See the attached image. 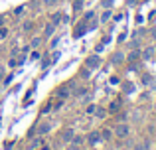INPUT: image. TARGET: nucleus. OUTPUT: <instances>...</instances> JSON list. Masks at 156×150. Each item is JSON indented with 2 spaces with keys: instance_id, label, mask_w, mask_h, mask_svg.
<instances>
[{
  "instance_id": "nucleus-29",
  "label": "nucleus",
  "mask_w": 156,
  "mask_h": 150,
  "mask_svg": "<svg viewBox=\"0 0 156 150\" xmlns=\"http://www.w3.org/2000/svg\"><path fill=\"white\" fill-rule=\"evenodd\" d=\"M61 18V14H53V24H57V20Z\"/></svg>"
},
{
  "instance_id": "nucleus-22",
  "label": "nucleus",
  "mask_w": 156,
  "mask_h": 150,
  "mask_svg": "<svg viewBox=\"0 0 156 150\" xmlns=\"http://www.w3.org/2000/svg\"><path fill=\"white\" fill-rule=\"evenodd\" d=\"M126 4H129V6H136L138 0H126Z\"/></svg>"
},
{
  "instance_id": "nucleus-13",
  "label": "nucleus",
  "mask_w": 156,
  "mask_h": 150,
  "mask_svg": "<svg viewBox=\"0 0 156 150\" xmlns=\"http://www.w3.org/2000/svg\"><path fill=\"white\" fill-rule=\"evenodd\" d=\"M40 44H42V38H34V40H32V44H30V47H34V50H36Z\"/></svg>"
},
{
  "instance_id": "nucleus-11",
  "label": "nucleus",
  "mask_w": 156,
  "mask_h": 150,
  "mask_svg": "<svg viewBox=\"0 0 156 150\" xmlns=\"http://www.w3.org/2000/svg\"><path fill=\"white\" fill-rule=\"evenodd\" d=\"M142 55H144V59H150V58L154 55V47H146V50H144V54H142Z\"/></svg>"
},
{
  "instance_id": "nucleus-1",
  "label": "nucleus",
  "mask_w": 156,
  "mask_h": 150,
  "mask_svg": "<svg viewBox=\"0 0 156 150\" xmlns=\"http://www.w3.org/2000/svg\"><path fill=\"white\" fill-rule=\"evenodd\" d=\"M85 65H87L89 69H97V67L101 65V58L99 55H89L87 61H85Z\"/></svg>"
},
{
  "instance_id": "nucleus-27",
  "label": "nucleus",
  "mask_w": 156,
  "mask_h": 150,
  "mask_svg": "<svg viewBox=\"0 0 156 150\" xmlns=\"http://www.w3.org/2000/svg\"><path fill=\"white\" fill-rule=\"evenodd\" d=\"M57 58H59V54H57V51H53V55H51V61H57Z\"/></svg>"
},
{
  "instance_id": "nucleus-19",
  "label": "nucleus",
  "mask_w": 156,
  "mask_h": 150,
  "mask_svg": "<svg viewBox=\"0 0 156 150\" xmlns=\"http://www.w3.org/2000/svg\"><path fill=\"white\" fill-rule=\"evenodd\" d=\"M40 142H42L40 138H34V140L30 142V148H36V146H40Z\"/></svg>"
},
{
  "instance_id": "nucleus-18",
  "label": "nucleus",
  "mask_w": 156,
  "mask_h": 150,
  "mask_svg": "<svg viewBox=\"0 0 156 150\" xmlns=\"http://www.w3.org/2000/svg\"><path fill=\"white\" fill-rule=\"evenodd\" d=\"M95 111H97L95 105H89V107H87V115H95Z\"/></svg>"
},
{
  "instance_id": "nucleus-7",
  "label": "nucleus",
  "mask_w": 156,
  "mask_h": 150,
  "mask_svg": "<svg viewBox=\"0 0 156 150\" xmlns=\"http://www.w3.org/2000/svg\"><path fill=\"white\" fill-rule=\"evenodd\" d=\"M53 30H55V24H48V26H46V32H44V34H46V38H50V36L53 34Z\"/></svg>"
},
{
  "instance_id": "nucleus-5",
  "label": "nucleus",
  "mask_w": 156,
  "mask_h": 150,
  "mask_svg": "<svg viewBox=\"0 0 156 150\" xmlns=\"http://www.w3.org/2000/svg\"><path fill=\"white\" fill-rule=\"evenodd\" d=\"M48 131H50V124H46V123H42V124H40V127L38 128H36V131L34 132H38V134H46V132Z\"/></svg>"
},
{
  "instance_id": "nucleus-33",
  "label": "nucleus",
  "mask_w": 156,
  "mask_h": 150,
  "mask_svg": "<svg viewBox=\"0 0 156 150\" xmlns=\"http://www.w3.org/2000/svg\"><path fill=\"white\" fill-rule=\"evenodd\" d=\"M42 150H51L50 146H48V144H46V146H42Z\"/></svg>"
},
{
  "instance_id": "nucleus-12",
  "label": "nucleus",
  "mask_w": 156,
  "mask_h": 150,
  "mask_svg": "<svg viewBox=\"0 0 156 150\" xmlns=\"http://www.w3.org/2000/svg\"><path fill=\"white\" fill-rule=\"evenodd\" d=\"M109 20H111V10H105L101 14V22H109Z\"/></svg>"
},
{
  "instance_id": "nucleus-3",
  "label": "nucleus",
  "mask_w": 156,
  "mask_h": 150,
  "mask_svg": "<svg viewBox=\"0 0 156 150\" xmlns=\"http://www.w3.org/2000/svg\"><path fill=\"white\" fill-rule=\"evenodd\" d=\"M89 28H87V22H81L79 26L75 28V32H73V36H75V38H81V36H85V32H87Z\"/></svg>"
},
{
  "instance_id": "nucleus-15",
  "label": "nucleus",
  "mask_w": 156,
  "mask_h": 150,
  "mask_svg": "<svg viewBox=\"0 0 156 150\" xmlns=\"http://www.w3.org/2000/svg\"><path fill=\"white\" fill-rule=\"evenodd\" d=\"M97 140H99V134H97V132H91V134H89V142H97Z\"/></svg>"
},
{
  "instance_id": "nucleus-26",
  "label": "nucleus",
  "mask_w": 156,
  "mask_h": 150,
  "mask_svg": "<svg viewBox=\"0 0 156 150\" xmlns=\"http://www.w3.org/2000/svg\"><path fill=\"white\" fill-rule=\"evenodd\" d=\"M32 59H34V61H36V59H40V51H34V54H32Z\"/></svg>"
},
{
  "instance_id": "nucleus-14",
  "label": "nucleus",
  "mask_w": 156,
  "mask_h": 150,
  "mask_svg": "<svg viewBox=\"0 0 156 150\" xmlns=\"http://www.w3.org/2000/svg\"><path fill=\"white\" fill-rule=\"evenodd\" d=\"M95 115L99 117V119H105V117H107V111H105V109H97V111H95Z\"/></svg>"
},
{
  "instance_id": "nucleus-25",
  "label": "nucleus",
  "mask_w": 156,
  "mask_h": 150,
  "mask_svg": "<svg viewBox=\"0 0 156 150\" xmlns=\"http://www.w3.org/2000/svg\"><path fill=\"white\" fill-rule=\"evenodd\" d=\"M142 81H144V83H150V81H152V77H150V75H144V77H142Z\"/></svg>"
},
{
  "instance_id": "nucleus-8",
  "label": "nucleus",
  "mask_w": 156,
  "mask_h": 150,
  "mask_svg": "<svg viewBox=\"0 0 156 150\" xmlns=\"http://www.w3.org/2000/svg\"><path fill=\"white\" fill-rule=\"evenodd\" d=\"M138 58H140V51H138V50H133V51L129 54V59H130V61H136Z\"/></svg>"
},
{
  "instance_id": "nucleus-9",
  "label": "nucleus",
  "mask_w": 156,
  "mask_h": 150,
  "mask_svg": "<svg viewBox=\"0 0 156 150\" xmlns=\"http://www.w3.org/2000/svg\"><path fill=\"white\" fill-rule=\"evenodd\" d=\"M122 59H125V54H121V51H117V54L113 55V63H121Z\"/></svg>"
},
{
  "instance_id": "nucleus-20",
  "label": "nucleus",
  "mask_w": 156,
  "mask_h": 150,
  "mask_svg": "<svg viewBox=\"0 0 156 150\" xmlns=\"http://www.w3.org/2000/svg\"><path fill=\"white\" fill-rule=\"evenodd\" d=\"M101 136H103L105 140H109V138H111V131H107V128H105V131H103V134H101Z\"/></svg>"
},
{
  "instance_id": "nucleus-34",
  "label": "nucleus",
  "mask_w": 156,
  "mask_h": 150,
  "mask_svg": "<svg viewBox=\"0 0 156 150\" xmlns=\"http://www.w3.org/2000/svg\"><path fill=\"white\" fill-rule=\"evenodd\" d=\"M152 36H154V38H156V28H154V30H152Z\"/></svg>"
},
{
  "instance_id": "nucleus-31",
  "label": "nucleus",
  "mask_w": 156,
  "mask_h": 150,
  "mask_svg": "<svg viewBox=\"0 0 156 150\" xmlns=\"http://www.w3.org/2000/svg\"><path fill=\"white\" fill-rule=\"evenodd\" d=\"M67 150H79V148H77V144H73V146H69Z\"/></svg>"
},
{
  "instance_id": "nucleus-2",
  "label": "nucleus",
  "mask_w": 156,
  "mask_h": 150,
  "mask_svg": "<svg viewBox=\"0 0 156 150\" xmlns=\"http://www.w3.org/2000/svg\"><path fill=\"white\" fill-rule=\"evenodd\" d=\"M115 134H117L119 138H125V136L129 134V127H126L125 123H119L117 127H115Z\"/></svg>"
},
{
  "instance_id": "nucleus-17",
  "label": "nucleus",
  "mask_w": 156,
  "mask_h": 150,
  "mask_svg": "<svg viewBox=\"0 0 156 150\" xmlns=\"http://www.w3.org/2000/svg\"><path fill=\"white\" fill-rule=\"evenodd\" d=\"M6 36H8V30H6L4 26H0V40H4Z\"/></svg>"
},
{
  "instance_id": "nucleus-23",
  "label": "nucleus",
  "mask_w": 156,
  "mask_h": 150,
  "mask_svg": "<svg viewBox=\"0 0 156 150\" xmlns=\"http://www.w3.org/2000/svg\"><path fill=\"white\" fill-rule=\"evenodd\" d=\"M89 101H91V95H89V93H87V95L83 97V101H81V103H89Z\"/></svg>"
},
{
  "instance_id": "nucleus-4",
  "label": "nucleus",
  "mask_w": 156,
  "mask_h": 150,
  "mask_svg": "<svg viewBox=\"0 0 156 150\" xmlns=\"http://www.w3.org/2000/svg\"><path fill=\"white\" fill-rule=\"evenodd\" d=\"M73 136H75V132H73L71 128H67V131H63V134H61V140H63V142H71Z\"/></svg>"
},
{
  "instance_id": "nucleus-30",
  "label": "nucleus",
  "mask_w": 156,
  "mask_h": 150,
  "mask_svg": "<svg viewBox=\"0 0 156 150\" xmlns=\"http://www.w3.org/2000/svg\"><path fill=\"white\" fill-rule=\"evenodd\" d=\"M4 79V67H0V81Z\"/></svg>"
},
{
  "instance_id": "nucleus-6",
  "label": "nucleus",
  "mask_w": 156,
  "mask_h": 150,
  "mask_svg": "<svg viewBox=\"0 0 156 150\" xmlns=\"http://www.w3.org/2000/svg\"><path fill=\"white\" fill-rule=\"evenodd\" d=\"M119 109H121V101H113V103L109 105V113H117Z\"/></svg>"
},
{
  "instance_id": "nucleus-21",
  "label": "nucleus",
  "mask_w": 156,
  "mask_h": 150,
  "mask_svg": "<svg viewBox=\"0 0 156 150\" xmlns=\"http://www.w3.org/2000/svg\"><path fill=\"white\" fill-rule=\"evenodd\" d=\"M83 142V138H81V136H73V144H81Z\"/></svg>"
},
{
  "instance_id": "nucleus-24",
  "label": "nucleus",
  "mask_w": 156,
  "mask_h": 150,
  "mask_svg": "<svg viewBox=\"0 0 156 150\" xmlns=\"http://www.w3.org/2000/svg\"><path fill=\"white\" fill-rule=\"evenodd\" d=\"M44 2H46V6H53V4H55L57 0H44Z\"/></svg>"
},
{
  "instance_id": "nucleus-16",
  "label": "nucleus",
  "mask_w": 156,
  "mask_h": 150,
  "mask_svg": "<svg viewBox=\"0 0 156 150\" xmlns=\"http://www.w3.org/2000/svg\"><path fill=\"white\" fill-rule=\"evenodd\" d=\"M91 20H95V14H93V12H87V14H85V20H83V22H91Z\"/></svg>"
},
{
  "instance_id": "nucleus-28",
  "label": "nucleus",
  "mask_w": 156,
  "mask_h": 150,
  "mask_svg": "<svg viewBox=\"0 0 156 150\" xmlns=\"http://www.w3.org/2000/svg\"><path fill=\"white\" fill-rule=\"evenodd\" d=\"M125 91H126V93H130V91H133V85H130V83H126V87H125Z\"/></svg>"
},
{
  "instance_id": "nucleus-10",
  "label": "nucleus",
  "mask_w": 156,
  "mask_h": 150,
  "mask_svg": "<svg viewBox=\"0 0 156 150\" xmlns=\"http://www.w3.org/2000/svg\"><path fill=\"white\" fill-rule=\"evenodd\" d=\"M57 95H59V99H65V97L69 95V87H61L59 91H57Z\"/></svg>"
},
{
  "instance_id": "nucleus-32",
  "label": "nucleus",
  "mask_w": 156,
  "mask_h": 150,
  "mask_svg": "<svg viewBox=\"0 0 156 150\" xmlns=\"http://www.w3.org/2000/svg\"><path fill=\"white\" fill-rule=\"evenodd\" d=\"M0 26H4V16H0Z\"/></svg>"
}]
</instances>
